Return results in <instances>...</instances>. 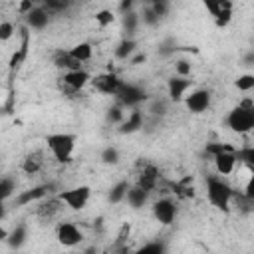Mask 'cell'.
<instances>
[{
  "instance_id": "cell-1",
  "label": "cell",
  "mask_w": 254,
  "mask_h": 254,
  "mask_svg": "<svg viewBox=\"0 0 254 254\" xmlns=\"http://www.w3.org/2000/svg\"><path fill=\"white\" fill-rule=\"evenodd\" d=\"M75 135L73 133H52L46 137L48 149L52 151V155L60 161V163H67L71 161L73 149H75Z\"/></svg>"
},
{
  "instance_id": "cell-2",
  "label": "cell",
  "mask_w": 254,
  "mask_h": 254,
  "mask_svg": "<svg viewBox=\"0 0 254 254\" xmlns=\"http://www.w3.org/2000/svg\"><path fill=\"white\" fill-rule=\"evenodd\" d=\"M206 196H208V202L220 210H226L232 196H234V190L228 183H224L222 179L218 177H208L206 179Z\"/></svg>"
},
{
  "instance_id": "cell-3",
  "label": "cell",
  "mask_w": 254,
  "mask_h": 254,
  "mask_svg": "<svg viewBox=\"0 0 254 254\" xmlns=\"http://www.w3.org/2000/svg\"><path fill=\"white\" fill-rule=\"evenodd\" d=\"M226 125L230 131L234 133H250L254 129V109L236 105L234 109H230V113L226 115Z\"/></svg>"
},
{
  "instance_id": "cell-4",
  "label": "cell",
  "mask_w": 254,
  "mask_h": 254,
  "mask_svg": "<svg viewBox=\"0 0 254 254\" xmlns=\"http://www.w3.org/2000/svg\"><path fill=\"white\" fill-rule=\"evenodd\" d=\"M89 194H91V189L87 185H79V187H73V189H67V190H62L58 194V198L69 206L71 210H81L87 200H89Z\"/></svg>"
},
{
  "instance_id": "cell-5",
  "label": "cell",
  "mask_w": 254,
  "mask_h": 254,
  "mask_svg": "<svg viewBox=\"0 0 254 254\" xmlns=\"http://www.w3.org/2000/svg\"><path fill=\"white\" fill-rule=\"evenodd\" d=\"M89 81H91V75L85 69H75V71H65L60 77V87L65 89L67 93H75V91H81Z\"/></svg>"
},
{
  "instance_id": "cell-6",
  "label": "cell",
  "mask_w": 254,
  "mask_h": 254,
  "mask_svg": "<svg viewBox=\"0 0 254 254\" xmlns=\"http://www.w3.org/2000/svg\"><path fill=\"white\" fill-rule=\"evenodd\" d=\"M56 238H58V242L62 246L71 248V246H77L83 240V234H81V230L73 222H62L56 228Z\"/></svg>"
},
{
  "instance_id": "cell-7",
  "label": "cell",
  "mask_w": 254,
  "mask_h": 254,
  "mask_svg": "<svg viewBox=\"0 0 254 254\" xmlns=\"http://www.w3.org/2000/svg\"><path fill=\"white\" fill-rule=\"evenodd\" d=\"M91 83L99 93H107V95H117V91L123 85V81L113 71H105V73H99V75L91 77Z\"/></svg>"
},
{
  "instance_id": "cell-8",
  "label": "cell",
  "mask_w": 254,
  "mask_h": 254,
  "mask_svg": "<svg viewBox=\"0 0 254 254\" xmlns=\"http://www.w3.org/2000/svg\"><path fill=\"white\" fill-rule=\"evenodd\" d=\"M153 216L157 218V222H161L163 226H169L175 222L177 218V204L171 198H159L153 204Z\"/></svg>"
},
{
  "instance_id": "cell-9",
  "label": "cell",
  "mask_w": 254,
  "mask_h": 254,
  "mask_svg": "<svg viewBox=\"0 0 254 254\" xmlns=\"http://www.w3.org/2000/svg\"><path fill=\"white\" fill-rule=\"evenodd\" d=\"M210 91L208 89H194L190 91V95L185 97V105L190 113H204L210 107Z\"/></svg>"
},
{
  "instance_id": "cell-10",
  "label": "cell",
  "mask_w": 254,
  "mask_h": 254,
  "mask_svg": "<svg viewBox=\"0 0 254 254\" xmlns=\"http://www.w3.org/2000/svg\"><path fill=\"white\" fill-rule=\"evenodd\" d=\"M115 97L119 99V103H123V105H127V107H135V105H139L147 95H145V91H143L141 87L123 81V85H121V89L117 91Z\"/></svg>"
},
{
  "instance_id": "cell-11",
  "label": "cell",
  "mask_w": 254,
  "mask_h": 254,
  "mask_svg": "<svg viewBox=\"0 0 254 254\" xmlns=\"http://www.w3.org/2000/svg\"><path fill=\"white\" fill-rule=\"evenodd\" d=\"M192 79L190 77H171L167 81V89H169V99L171 101H183L187 97V91L190 89Z\"/></svg>"
},
{
  "instance_id": "cell-12",
  "label": "cell",
  "mask_w": 254,
  "mask_h": 254,
  "mask_svg": "<svg viewBox=\"0 0 254 254\" xmlns=\"http://www.w3.org/2000/svg\"><path fill=\"white\" fill-rule=\"evenodd\" d=\"M157 183H159V169L155 165H145L139 173L137 187L143 189L145 192H151V190L157 189Z\"/></svg>"
},
{
  "instance_id": "cell-13",
  "label": "cell",
  "mask_w": 254,
  "mask_h": 254,
  "mask_svg": "<svg viewBox=\"0 0 254 254\" xmlns=\"http://www.w3.org/2000/svg\"><path fill=\"white\" fill-rule=\"evenodd\" d=\"M52 190V185H38V187H32L28 190H22L18 196H16V204L18 206H26L34 200H42L44 196H48V192Z\"/></svg>"
},
{
  "instance_id": "cell-14",
  "label": "cell",
  "mask_w": 254,
  "mask_h": 254,
  "mask_svg": "<svg viewBox=\"0 0 254 254\" xmlns=\"http://www.w3.org/2000/svg\"><path fill=\"white\" fill-rule=\"evenodd\" d=\"M214 159V169L218 171V175H230L236 167V157H234V149L222 151L218 155L212 157Z\"/></svg>"
},
{
  "instance_id": "cell-15",
  "label": "cell",
  "mask_w": 254,
  "mask_h": 254,
  "mask_svg": "<svg viewBox=\"0 0 254 254\" xmlns=\"http://www.w3.org/2000/svg\"><path fill=\"white\" fill-rule=\"evenodd\" d=\"M54 65L58 67V69H64V73L65 71H75V69H83L81 65V62H77L75 58H71L69 56V52H64V50H58L56 54H54Z\"/></svg>"
},
{
  "instance_id": "cell-16",
  "label": "cell",
  "mask_w": 254,
  "mask_h": 254,
  "mask_svg": "<svg viewBox=\"0 0 254 254\" xmlns=\"http://www.w3.org/2000/svg\"><path fill=\"white\" fill-rule=\"evenodd\" d=\"M50 22V14L44 10V6H34L28 14H26V24L34 30H42L46 28Z\"/></svg>"
},
{
  "instance_id": "cell-17",
  "label": "cell",
  "mask_w": 254,
  "mask_h": 254,
  "mask_svg": "<svg viewBox=\"0 0 254 254\" xmlns=\"http://www.w3.org/2000/svg\"><path fill=\"white\" fill-rule=\"evenodd\" d=\"M143 127V113L139 111V109H133L129 115H127V119H123L121 123H119V133H135V131H139Z\"/></svg>"
},
{
  "instance_id": "cell-18",
  "label": "cell",
  "mask_w": 254,
  "mask_h": 254,
  "mask_svg": "<svg viewBox=\"0 0 254 254\" xmlns=\"http://www.w3.org/2000/svg\"><path fill=\"white\" fill-rule=\"evenodd\" d=\"M62 204H64V202H62L58 196L48 198V200L40 202V206H38V216L44 218V220H52V218L62 210Z\"/></svg>"
},
{
  "instance_id": "cell-19",
  "label": "cell",
  "mask_w": 254,
  "mask_h": 254,
  "mask_svg": "<svg viewBox=\"0 0 254 254\" xmlns=\"http://www.w3.org/2000/svg\"><path fill=\"white\" fill-rule=\"evenodd\" d=\"M44 155L40 153V151H34V153H28L26 157H24V161H22V171L26 173V175H36L40 169H42V165H44V159H42Z\"/></svg>"
},
{
  "instance_id": "cell-20",
  "label": "cell",
  "mask_w": 254,
  "mask_h": 254,
  "mask_svg": "<svg viewBox=\"0 0 254 254\" xmlns=\"http://www.w3.org/2000/svg\"><path fill=\"white\" fill-rule=\"evenodd\" d=\"M147 198H149V192H145V190L139 189L137 185H135V187H129V190H127V194H125V200H127L129 206H133V208H141V206L147 202Z\"/></svg>"
},
{
  "instance_id": "cell-21",
  "label": "cell",
  "mask_w": 254,
  "mask_h": 254,
  "mask_svg": "<svg viewBox=\"0 0 254 254\" xmlns=\"http://www.w3.org/2000/svg\"><path fill=\"white\" fill-rule=\"evenodd\" d=\"M69 52V56L71 58H75L77 62H87V60H91V54H93V48H91V44L89 42H79V44H75L71 50H67Z\"/></svg>"
},
{
  "instance_id": "cell-22",
  "label": "cell",
  "mask_w": 254,
  "mask_h": 254,
  "mask_svg": "<svg viewBox=\"0 0 254 254\" xmlns=\"http://www.w3.org/2000/svg\"><path fill=\"white\" fill-rule=\"evenodd\" d=\"M26 238H28V230H26V226H24V224H18L12 232H8L6 242H8L10 248H20V246L26 242Z\"/></svg>"
},
{
  "instance_id": "cell-23",
  "label": "cell",
  "mask_w": 254,
  "mask_h": 254,
  "mask_svg": "<svg viewBox=\"0 0 254 254\" xmlns=\"http://www.w3.org/2000/svg\"><path fill=\"white\" fill-rule=\"evenodd\" d=\"M22 32H24V34H22V44H20L18 52H14V56L10 58V67H12V69H16V67L26 60V54H28V32H26V28H24Z\"/></svg>"
},
{
  "instance_id": "cell-24",
  "label": "cell",
  "mask_w": 254,
  "mask_h": 254,
  "mask_svg": "<svg viewBox=\"0 0 254 254\" xmlns=\"http://www.w3.org/2000/svg\"><path fill=\"white\" fill-rule=\"evenodd\" d=\"M135 50H137V42L131 40V38H125V40H121L119 46L115 48V58H117V60H127Z\"/></svg>"
},
{
  "instance_id": "cell-25",
  "label": "cell",
  "mask_w": 254,
  "mask_h": 254,
  "mask_svg": "<svg viewBox=\"0 0 254 254\" xmlns=\"http://www.w3.org/2000/svg\"><path fill=\"white\" fill-rule=\"evenodd\" d=\"M129 183L127 181H119L113 189H111V192H109V202L111 204H117V202H121L123 198H125V194H127V190H129Z\"/></svg>"
},
{
  "instance_id": "cell-26",
  "label": "cell",
  "mask_w": 254,
  "mask_h": 254,
  "mask_svg": "<svg viewBox=\"0 0 254 254\" xmlns=\"http://www.w3.org/2000/svg\"><path fill=\"white\" fill-rule=\"evenodd\" d=\"M204 6H206V10H208L212 16H218L222 10L232 8V2H228V0H206Z\"/></svg>"
},
{
  "instance_id": "cell-27",
  "label": "cell",
  "mask_w": 254,
  "mask_h": 254,
  "mask_svg": "<svg viewBox=\"0 0 254 254\" xmlns=\"http://www.w3.org/2000/svg\"><path fill=\"white\" fill-rule=\"evenodd\" d=\"M14 190H16V183H14V179H10V177L0 179V200H6L8 196H12Z\"/></svg>"
},
{
  "instance_id": "cell-28",
  "label": "cell",
  "mask_w": 254,
  "mask_h": 254,
  "mask_svg": "<svg viewBox=\"0 0 254 254\" xmlns=\"http://www.w3.org/2000/svg\"><path fill=\"white\" fill-rule=\"evenodd\" d=\"M101 161L105 165H117L119 163V151L115 147H105L101 151Z\"/></svg>"
},
{
  "instance_id": "cell-29",
  "label": "cell",
  "mask_w": 254,
  "mask_h": 254,
  "mask_svg": "<svg viewBox=\"0 0 254 254\" xmlns=\"http://www.w3.org/2000/svg\"><path fill=\"white\" fill-rule=\"evenodd\" d=\"M234 157H236V161L240 163H246L248 167H252V163H254V149L252 147H246V149H240V151H234Z\"/></svg>"
},
{
  "instance_id": "cell-30",
  "label": "cell",
  "mask_w": 254,
  "mask_h": 254,
  "mask_svg": "<svg viewBox=\"0 0 254 254\" xmlns=\"http://www.w3.org/2000/svg\"><path fill=\"white\" fill-rule=\"evenodd\" d=\"M135 254H167V252H165V246L161 242H149L143 248H139Z\"/></svg>"
},
{
  "instance_id": "cell-31",
  "label": "cell",
  "mask_w": 254,
  "mask_h": 254,
  "mask_svg": "<svg viewBox=\"0 0 254 254\" xmlns=\"http://www.w3.org/2000/svg\"><path fill=\"white\" fill-rule=\"evenodd\" d=\"M236 87H238V91H250V89L254 87V75H252V73L240 75V77L236 79Z\"/></svg>"
},
{
  "instance_id": "cell-32",
  "label": "cell",
  "mask_w": 254,
  "mask_h": 254,
  "mask_svg": "<svg viewBox=\"0 0 254 254\" xmlns=\"http://www.w3.org/2000/svg\"><path fill=\"white\" fill-rule=\"evenodd\" d=\"M113 20H115V16H113V12H111V10H99V12L95 14V22H97L101 28H105V26L113 24Z\"/></svg>"
},
{
  "instance_id": "cell-33",
  "label": "cell",
  "mask_w": 254,
  "mask_h": 254,
  "mask_svg": "<svg viewBox=\"0 0 254 254\" xmlns=\"http://www.w3.org/2000/svg\"><path fill=\"white\" fill-rule=\"evenodd\" d=\"M149 6H151V10L157 14L159 20H161L163 16H167V12H169V2H165V0H155V2H151Z\"/></svg>"
},
{
  "instance_id": "cell-34",
  "label": "cell",
  "mask_w": 254,
  "mask_h": 254,
  "mask_svg": "<svg viewBox=\"0 0 254 254\" xmlns=\"http://www.w3.org/2000/svg\"><path fill=\"white\" fill-rule=\"evenodd\" d=\"M141 20H143V24H147V26H155V24H159V18H157V14L151 10V6H145V8H143Z\"/></svg>"
},
{
  "instance_id": "cell-35",
  "label": "cell",
  "mask_w": 254,
  "mask_h": 254,
  "mask_svg": "<svg viewBox=\"0 0 254 254\" xmlns=\"http://www.w3.org/2000/svg\"><path fill=\"white\" fill-rule=\"evenodd\" d=\"M14 36V24L12 22H0V42H6Z\"/></svg>"
},
{
  "instance_id": "cell-36",
  "label": "cell",
  "mask_w": 254,
  "mask_h": 254,
  "mask_svg": "<svg viewBox=\"0 0 254 254\" xmlns=\"http://www.w3.org/2000/svg\"><path fill=\"white\" fill-rule=\"evenodd\" d=\"M230 18H232V8H226V10H222L218 16H214V22H216L218 28H224V26H228Z\"/></svg>"
},
{
  "instance_id": "cell-37",
  "label": "cell",
  "mask_w": 254,
  "mask_h": 254,
  "mask_svg": "<svg viewBox=\"0 0 254 254\" xmlns=\"http://www.w3.org/2000/svg\"><path fill=\"white\" fill-rule=\"evenodd\" d=\"M137 22H139V16L135 14V12H129V14H125V30L129 32V34H133L135 32V26H137Z\"/></svg>"
},
{
  "instance_id": "cell-38",
  "label": "cell",
  "mask_w": 254,
  "mask_h": 254,
  "mask_svg": "<svg viewBox=\"0 0 254 254\" xmlns=\"http://www.w3.org/2000/svg\"><path fill=\"white\" fill-rule=\"evenodd\" d=\"M175 69H177V75H179V77H189V75H190V62L179 60Z\"/></svg>"
},
{
  "instance_id": "cell-39",
  "label": "cell",
  "mask_w": 254,
  "mask_h": 254,
  "mask_svg": "<svg viewBox=\"0 0 254 254\" xmlns=\"http://www.w3.org/2000/svg\"><path fill=\"white\" fill-rule=\"evenodd\" d=\"M123 119H125V117H123L121 105H115V107L109 109V113H107V121H111V123H121Z\"/></svg>"
},
{
  "instance_id": "cell-40",
  "label": "cell",
  "mask_w": 254,
  "mask_h": 254,
  "mask_svg": "<svg viewBox=\"0 0 254 254\" xmlns=\"http://www.w3.org/2000/svg\"><path fill=\"white\" fill-rule=\"evenodd\" d=\"M149 111H151L153 115H163V113L167 111V103H165V101H153L151 107H149Z\"/></svg>"
},
{
  "instance_id": "cell-41",
  "label": "cell",
  "mask_w": 254,
  "mask_h": 254,
  "mask_svg": "<svg viewBox=\"0 0 254 254\" xmlns=\"http://www.w3.org/2000/svg\"><path fill=\"white\" fill-rule=\"evenodd\" d=\"M131 8H133V2H131V0H125V2H121V4H119V10L123 12V16H125V14H129V12H131Z\"/></svg>"
},
{
  "instance_id": "cell-42",
  "label": "cell",
  "mask_w": 254,
  "mask_h": 254,
  "mask_svg": "<svg viewBox=\"0 0 254 254\" xmlns=\"http://www.w3.org/2000/svg\"><path fill=\"white\" fill-rule=\"evenodd\" d=\"M129 230H131V226H129V224H123V228H121V234H119V240H117V244L125 242V236H129Z\"/></svg>"
},
{
  "instance_id": "cell-43",
  "label": "cell",
  "mask_w": 254,
  "mask_h": 254,
  "mask_svg": "<svg viewBox=\"0 0 254 254\" xmlns=\"http://www.w3.org/2000/svg\"><path fill=\"white\" fill-rule=\"evenodd\" d=\"M32 8H34V4H32L30 0H28V2H22V4H20V10L24 12V16H26V14H28V12L32 10Z\"/></svg>"
},
{
  "instance_id": "cell-44",
  "label": "cell",
  "mask_w": 254,
  "mask_h": 254,
  "mask_svg": "<svg viewBox=\"0 0 254 254\" xmlns=\"http://www.w3.org/2000/svg\"><path fill=\"white\" fill-rule=\"evenodd\" d=\"M141 62H145V54H137L133 60H131V64L133 65H137V64H141Z\"/></svg>"
},
{
  "instance_id": "cell-45",
  "label": "cell",
  "mask_w": 254,
  "mask_h": 254,
  "mask_svg": "<svg viewBox=\"0 0 254 254\" xmlns=\"http://www.w3.org/2000/svg\"><path fill=\"white\" fill-rule=\"evenodd\" d=\"M6 238H8V230L0 226V242H6Z\"/></svg>"
},
{
  "instance_id": "cell-46",
  "label": "cell",
  "mask_w": 254,
  "mask_h": 254,
  "mask_svg": "<svg viewBox=\"0 0 254 254\" xmlns=\"http://www.w3.org/2000/svg\"><path fill=\"white\" fill-rule=\"evenodd\" d=\"M4 212H6V210H4V200H0V220L4 218Z\"/></svg>"
}]
</instances>
